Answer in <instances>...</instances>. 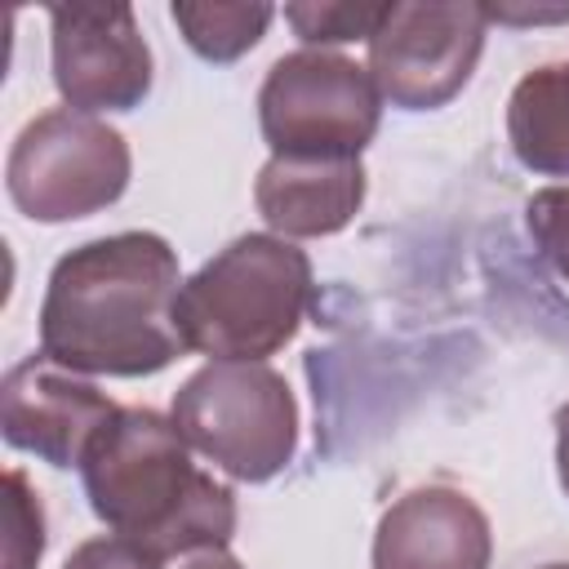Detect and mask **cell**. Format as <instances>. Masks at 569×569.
<instances>
[{
  "label": "cell",
  "instance_id": "cell-4",
  "mask_svg": "<svg viewBox=\"0 0 569 569\" xmlns=\"http://www.w3.org/2000/svg\"><path fill=\"white\" fill-rule=\"evenodd\" d=\"M173 427L244 485L280 476L298 453V400L267 360H213L173 391Z\"/></svg>",
  "mask_w": 569,
  "mask_h": 569
},
{
  "label": "cell",
  "instance_id": "cell-14",
  "mask_svg": "<svg viewBox=\"0 0 569 569\" xmlns=\"http://www.w3.org/2000/svg\"><path fill=\"white\" fill-rule=\"evenodd\" d=\"M387 4H351V0H320V4H284V22L298 31L307 49H329L347 40H365L378 31Z\"/></svg>",
  "mask_w": 569,
  "mask_h": 569
},
{
  "label": "cell",
  "instance_id": "cell-20",
  "mask_svg": "<svg viewBox=\"0 0 569 569\" xmlns=\"http://www.w3.org/2000/svg\"><path fill=\"white\" fill-rule=\"evenodd\" d=\"M182 569H244L227 547H218V551H200V556H191Z\"/></svg>",
  "mask_w": 569,
  "mask_h": 569
},
{
  "label": "cell",
  "instance_id": "cell-11",
  "mask_svg": "<svg viewBox=\"0 0 569 569\" xmlns=\"http://www.w3.org/2000/svg\"><path fill=\"white\" fill-rule=\"evenodd\" d=\"M253 204L284 240H316L342 231L365 204V164L356 156H271L258 169Z\"/></svg>",
  "mask_w": 569,
  "mask_h": 569
},
{
  "label": "cell",
  "instance_id": "cell-9",
  "mask_svg": "<svg viewBox=\"0 0 569 569\" xmlns=\"http://www.w3.org/2000/svg\"><path fill=\"white\" fill-rule=\"evenodd\" d=\"M116 400L44 351L18 360L0 382V436L49 467H80L93 436L116 418Z\"/></svg>",
  "mask_w": 569,
  "mask_h": 569
},
{
  "label": "cell",
  "instance_id": "cell-15",
  "mask_svg": "<svg viewBox=\"0 0 569 569\" xmlns=\"http://www.w3.org/2000/svg\"><path fill=\"white\" fill-rule=\"evenodd\" d=\"M4 569H36L44 556V511L22 471L4 476Z\"/></svg>",
  "mask_w": 569,
  "mask_h": 569
},
{
  "label": "cell",
  "instance_id": "cell-18",
  "mask_svg": "<svg viewBox=\"0 0 569 569\" xmlns=\"http://www.w3.org/2000/svg\"><path fill=\"white\" fill-rule=\"evenodd\" d=\"M489 22H569V4L556 9H511V4H485Z\"/></svg>",
  "mask_w": 569,
  "mask_h": 569
},
{
  "label": "cell",
  "instance_id": "cell-1",
  "mask_svg": "<svg viewBox=\"0 0 569 569\" xmlns=\"http://www.w3.org/2000/svg\"><path fill=\"white\" fill-rule=\"evenodd\" d=\"M178 249L156 231H116L76 244L40 298V351L71 373L147 378L187 342L178 329Z\"/></svg>",
  "mask_w": 569,
  "mask_h": 569
},
{
  "label": "cell",
  "instance_id": "cell-16",
  "mask_svg": "<svg viewBox=\"0 0 569 569\" xmlns=\"http://www.w3.org/2000/svg\"><path fill=\"white\" fill-rule=\"evenodd\" d=\"M525 227H529L538 253L551 262V271L569 284V182L533 191L525 204Z\"/></svg>",
  "mask_w": 569,
  "mask_h": 569
},
{
  "label": "cell",
  "instance_id": "cell-10",
  "mask_svg": "<svg viewBox=\"0 0 569 569\" xmlns=\"http://www.w3.org/2000/svg\"><path fill=\"white\" fill-rule=\"evenodd\" d=\"M489 516L449 485L396 498L373 529V569H489Z\"/></svg>",
  "mask_w": 569,
  "mask_h": 569
},
{
  "label": "cell",
  "instance_id": "cell-6",
  "mask_svg": "<svg viewBox=\"0 0 569 569\" xmlns=\"http://www.w3.org/2000/svg\"><path fill=\"white\" fill-rule=\"evenodd\" d=\"M258 124L271 156L360 160L382 124V93L356 58L338 49H293L271 62L258 89Z\"/></svg>",
  "mask_w": 569,
  "mask_h": 569
},
{
  "label": "cell",
  "instance_id": "cell-8",
  "mask_svg": "<svg viewBox=\"0 0 569 569\" xmlns=\"http://www.w3.org/2000/svg\"><path fill=\"white\" fill-rule=\"evenodd\" d=\"M53 84L71 111H133L151 93V49L133 4H53L49 9Z\"/></svg>",
  "mask_w": 569,
  "mask_h": 569
},
{
  "label": "cell",
  "instance_id": "cell-12",
  "mask_svg": "<svg viewBox=\"0 0 569 569\" xmlns=\"http://www.w3.org/2000/svg\"><path fill=\"white\" fill-rule=\"evenodd\" d=\"M507 142L529 173L569 178V62H547L516 80Z\"/></svg>",
  "mask_w": 569,
  "mask_h": 569
},
{
  "label": "cell",
  "instance_id": "cell-17",
  "mask_svg": "<svg viewBox=\"0 0 569 569\" xmlns=\"http://www.w3.org/2000/svg\"><path fill=\"white\" fill-rule=\"evenodd\" d=\"M164 560L151 556L147 547L120 538V533H98V538H84L67 560L62 569H160Z\"/></svg>",
  "mask_w": 569,
  "mask_h": 569
},
{
  "label": "cell",
  "instance_id": "cell-19",
  "mask_svg": "<svg viewBox=\"0 0 569 569\" xmlns=\"http://www.w3.org/2000/svg\"><path fill=\"white\" fill-rule=\"evenodd\" d=\"M556 471H560V489L569 498V405L556 409Z\"/></svg>",
  "mask_w": 569,
  "mask_h": 569
},
{
  "label": "cell",
  "instance_id": "cell-21",
  "mask_svg": "<svg viewBox=\"0 0 569 569\" xmlns=\"http://www.w3.org/2000/svg\"><path fill=\"white\" fill-rule=\"evenodd\" d=\"M542 569H569V565H542Z\"/></svg>",
  "mask_w": 569,
  "mask_h": 569
},
{
  "label": "cell",
  "instance_id": "cell-2",
  "mask_svg": "<svg viewBox=\"0 0 569 569\" xmlns=\"http://www.w3.org/2000/svg\"><path fill=\"white\" fill-rule=\"evenodd\" d=\"M187 449L191 445L160 409H116L80 462L93 516L160 560L227 547L240 520L236 493L200 471Z\"/></svg>",
  "mask_w": 569,
  "mask_h": 569
},
{
  "label": "cell",
  "instance_id": "cell-7",
  "mask_svg": "<svg viewBox=\"0 0 569 569\" xmlns=\"http://www.w3.org/2000/svg\"><path fill=\"white\" fill-rule=\"evenodd\" d=\"M485 4L476 0H396L369 36V76L400 111L453 102L485 53Z\"/></svg>",
  "mask_w": 569,
  "mask_h": 569
},
{
  "label": "cell",
  "instance_id": "cell-3",
  "mask_svg": "<svg viewBox=\"0 0 569 569\" xmlns=\"http://www.w3.org/2000/svg\"><path fill=\"white\" fill-rule=\"evenodd\" d=\"M311 298V258L276 231H249L182 280L178 329L187 351L267 360L298 333Z\"/></svg>",
  "mask_w": 569,
  "mask_h": 569
},
{
  "label": "cell",
  "instance_id": "cell-13",
  "mask_svg": "<svg viewBox=\"0 0 569 569\" xmlns=\"http://www.w3.org/2000/svg\"><path fill=\"white\" fill-rule=\"evenodd\" d=\"M182 40L204 62H236L244 58L271 27L276 9L262 0H173L169 4Z\"/></svg>",
  "mask_w": 569,
  "mask_h": 569
},
{
  "label": "cell",
  "instance_id": "cell-5",
  "mask_svg": "<svg viewBox=\"0 0 569 569\" xmlns=\"http://www.w3.org/2000/svg\"><path fill=\"white\" fill-rule=\"evenodd\" d=\"M133 156L120 129L98 116L53 107L22 124L4 160V187L31 222H76L116 204L129 187Z\"/></svg>",
  "mask_w": 569,
  "mask_h": 569
}]
</instances>
